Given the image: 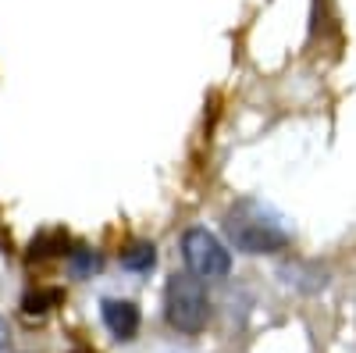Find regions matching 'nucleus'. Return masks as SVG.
Returning a JSON list of instances; mask_svg holds the SVG:
<instances>
[{"mask_svg": "<svg viewBox=\"0 0 356 353\" xmlns=\"http://www.w3.org/2000/svg\"><path fill=\"white\" fill-rule=\"evenodd\" d=\"M228 243L243 253H278L289 246V225L285 218L264 200L243 196L225 211Z\"/></svg>", "mask_w": 356, "mask_h": 353, "instance_id": "1", "label": "nucleus"}, {"mask_svg": "<svg viewBox=\"0 0 356 353\" xmlns=\"http://www.w3.org/2000/svg\"><path fill=\"white\" fill-rule=\"evenodd\" d=\"M164 317L175 332L182 336H196L207 329V317H211V297H207V285L193 275H171L168 289H164Z\"/></svg>", "mask_w": 356, "mask_h": 353, "instance_id": "2", "label": "nucleus"}, {"mask_svg": "<svg viewBox=\"0 0 356 353\" xmlns=\"http://www.w3.org/2000/svg\"><path fill=\"white\" fill-rule=\"evenodd\" d=\"M182 260H186L189 275L200 279V282H221L232 272L228 246L203 225L186 228V235H182Z\"/></svg>", "mask_w": 356, "mask_h": 353, "instance_id": "3", "label": "nucleus"}, {"mask_svg": "<svg viewBox=\"0 0 356 353\" xmlns=\"http://www.w3.org/2000/svg\"><path fill=\"white\" fill-rule=\"evenodd\" d=\"M100 314H104V325L111 329V336L114 339H136V332H139V307L132 304V300H104L100 304Z\"/></svg>", "mask_w": 356, "mask_h": 353, "instance_id": "4", "label": "nucleus"}, {"mask_svg": "<svg viewBox=\"0 0 356 353\" xmlns=\"http://www.w3.org/2000/svg\"><path fill=\"white\" fill-rule=\"evenodd\" d=\"M154 264H157V246L154 243H136V246H129L125 253H122V268H129V272H154Z\"/></svg>", "mask_w": 356, "mask_h": 353, "instance_id": "5", "label": "nucleus"}, {"mask_svg": "<svg viewBox=\"0 0 356 353\" xmlns=\"http://www.w3.org/2000/svg\"><path fill=\"white\" fill-rule=\"evenodd\" d=\"M68 264H72V275H75V279H89V275H97V272H100V264H104V260H100V253L79 246V250L68 253Z\"/></svg>", "mask_w": 356, "mask_h": 353, "instance_id": "6", "label": "nucleus"}, {"mask_svg": "<svg viewBox=\"0 0 356 353\" xmlns=\"http://www.w3.org/2000/svg\"><path fill=\"white\" fill-rule=\"evenodd\" d=\"M0 353H11V336H8L4 317H0Z\"/></svg>", "mask_w": 356, "mask_h": 353, "instance_id": "7", "label": "nucleus"}]
</instances>
